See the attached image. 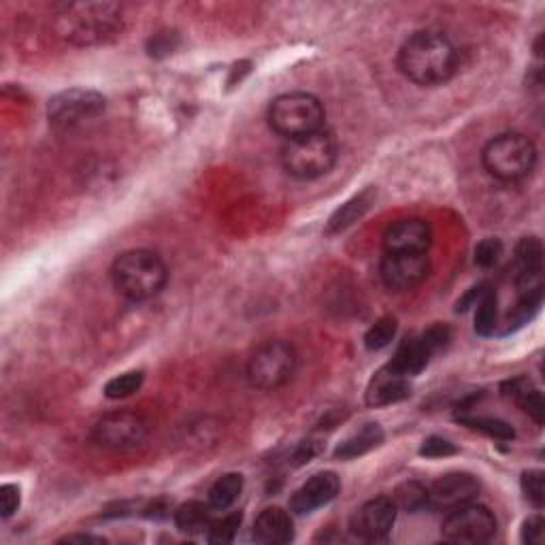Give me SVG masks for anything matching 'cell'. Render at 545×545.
Instances as JSON below:
<instances>
[{"instance_id":"cell-15","label":"cell","mask_w":545,"mask_h":545,"mask_svg":"<svg viewBox=\"0 0 545 545\" xmlns=\"http://www.w3.org/2000/svg\"><path fill=\"white\" fill-rule=\"evenodd\" d=\"M339 490H341V482H339L337 473H333V471L316 473L292 494L290 509L299 516L313 514L316 509L328 505L330 501H335Z\"/></svg>"},{"instance_id":"cell-16","label":"cell","mask_w":545,"mask_h":545,"mask_svg":"<svg viewBox=\"0 0 545 545\" xmlns=\"http://www.w3.org/2000/svg\"><path fill=\"white\" fill-rule=\"evenodd\" d=\"M511 271H514V282L522 292L533 290L541 286V271H543V247L541 241L535 237L522 239L516 245L514 264H511Z\"/></svg>"},{"instance_id":"cell-7","label":"cell","mask_w":545,"mask_h":545,"mask_svg":"<svg viewBox=\"0 0 545 545\" xmlns=\"http://www.w3.org/2000/svg\"><path fill=\"white\" fill-rule=\"evenodd\" d=\"M296 362H299V356L288 341H267L247 362V379L258 390H277L290 382Z\"/></svg>"},{"instance_id":"cell-20","label":"cell","mask_w":545,"mask_h":545,"mask_svg":"<svg viewBox=\"0 0 545 545\" xmlns=\"http://www.w3.org/2000/svg\"><path fill=\"white\" fill-rule=\"evenodd\" d=\"M431 356H433V352L424 343L422 335L420 337H411V339H405L399 345V350H396V354H394V358L390 362V367L396 369L399 373H403V375H407V377H414L428 365Z\"/></svg>"},{"instance_id":"cell-31","label":"cell","mask_w":545,"mask_h":545,"mask_svg":"<svg viewBox=\"0 0 545 545\" xmlns=\"http://www.w3.org/2000/svg\"><path fill=\"white\" fill-rule=\"evenodd\" d=\"M522 492L524 497L531 501L537 509L545 503V484H543V471H526L522 473Z\"/></svg>"},{"instance_id":"cell-19","label":"cell","mask_w":545,"mask_h":545,"mask_svg":"<svg viewBox=\"0 0 545 545\" xmlns=\"http://www.w3.org/2000/svg\"><path fill=\"white\" fill-rule=\"evenodd\" d=\"M503 396L507 401L516 403L524 414L531 416L539 426L545 420V403L541 392L533 386V382L528 377H514L509 379V382L503 384L501 388Z\"/></svg>"},{"instance_id":"cell-11","label":"cell","mask_w":545,"mask_h":545,"mask_svg":"<svg viewBox=\"0 0 545 545\" xmlns=\"http://www.w3.org/2000/svg\"><path fill=\"white\" fill-rule=\"evenodd\" d=\"M428 273H431L428 254H384L382 267H379L384 286L394 292L416 290L426 282Z\"/></svg>"},{"instance_id":"cell-3","label":"cell","mask_w":545,"mask_h":545,"mask_svg":"<svg viewBox=\"0 0 545 545\" xmlns=\"http://www.w3.org/2000/svg\"><path fill=\"white\" fill-rule=\"evenodd\" d=\"M58 35L73 45L86 47L105 43L122 32V9L118 5H64L56 18Z\"/></svg>"},{"instance_id":"cell-21","label":"cell","mask_w":545,"mask_h":545,"mask_svg":"<svg viewBox=\"0 0 545 545\" xmlns=\"http://www.w3.org/2000/svg\"><path fill=\"white\" fill-rule=\"evenodd\" d=\"M382 441H384L382 426L375 424V422H369V424L362 426L358 433H354L352 437H348L343 443H339V448L335 450V458L354 460L358 456H365L371 450H375Z\"/></svg>"},{"instance_id":"cell-13","label":"cell","mask_w":545,"mask_h":545,"mask_svg":"<svg viewBox=\"0 0 545 545\" xmlns=\"http://www.w3.org/2000/svg\"><path fill=\"white\" fill-rule=\"evenodd\" d=\"M480 494V482L471 473H448L428 486V507L448 511L469 505Z\"/></svg>"},{"instance_id":"cell-36","label":"cell","mask_w":545,"mask_h":545,"mask_svg":"<svg viewBox=\"0 0 545 545\" xmlns=\"http://www.w3.org/2000/svg\"><path fill=\"white\" fill-rule=\"evenodd\" d=\"M62 541L64 543H75V541H79V543H105L103 537H94V535H69V537H64Z\"/></svg>"},{"instance_id":"cell-10","label":"cell","mask_w":545,"mask_h":545,"mask_svg":"<svg viewBox=\"0 0 545 545\" xmlns=\"http://www.w3.org/2000/svg\"><path fill=\"white\" fill-rule=\"evenodd\" d=\"M150 433V426L139 416L132 414V411H113L101 418L94 426V441L103 448L109 450H130L137 448Z\"/></svg>"},{"instance_id":"cell-8","label":"cell","mask_w":545,"mask_h":545,"mask_svg":"<svg viewBox=\"0 0 545 545\" xmlns=\"http://www.w3.org/2000/svg\"><path fill=\"white\" fill-rule=\"evenodd\" d=\"M497 533V518L484 505H462L448 511L441 535L450 543H484Z\"/></svg>"},{"instance_id":"cell-28","label":"cell","mask_w":545,"mask_h":545,"mask_svg":"<svg viewBox=\"0 0 545 545\" xmlns=\"http://www.w3.org/2000/svg\"><path fill=\"white\" fill-rule=\"evenodd\" d=\"M143 379H145L143 371H128V373L113 377V379H109L107 386H105V396L111 401L128 399V396H132V394L141 390Z\"/></svg>"},{"instance_id":"cell-17","label":"cell","mask_w":545,"mask_h":545,"mask_svg":"<svg viewBox=\"0 0 545 545\" xmlns=\"http://www.w3.org/2000/svg\"><path fill=\"white\" fill-rule=\"evenodd\" d=\"M407 396H411V382L409 377L392 369L386 365L384 369H379L371 384L367 388V403L371 407H386L405 401Z\"/></svg>"},{"instance_id":"cell-33","label":"cell","mask_w":545,"mask_h":545,"mask_svg":"<svg viewBox=\"0 0 545 545\" xmlns=\"http://www.w3.org/2000/svg\"><path fill=\"white\" fill-rule=\"evenodd\" d=\"M456 452H458L456 445L443 437H428V439H424L422 448H420V454L426 458H445V456H452Z\"/></svg>"},{"instance_id":"cell-35","label":"cell","mask_w":545,"mask_h":545,"mask_svg":"<svg viewBox=\"0 0 545 545\" xmlns=\"http://www.w3.org/2000/svg\"><path fill=\"white\" fill-rule=\"evenodd\" d=\"M545 539V522L541 516L528 518L522 526V541L528 545H541Z\"/></svg>"},{"instance_id":"cell-22","label":"cell","mask_w":545,"mask_h":545,"mask_svg":"<svg viewBox=\"0 0 545 545\" xmlns=\"http://www.w3.org/2000/svg\"><path fill=\"white\" fill-rule=\"evenodd\" d=\"M243 492V475L226 473L209 488L207 503L213 511H226L237 503Z\"/></svg>"},{"instance_id":"cell-2","label":"cell","mask_w":545,"mask_h":545,"mask_svg":"<svg viewBox=\"0 0 545 545\" xmlns=\"http://www.w3.org/2000/svg\"><path fill=\"white\" fill-rule=\"evenodd\" d=\"M111 282L124 299L143 303L164 290L169 282V269L152 250H128L113 260Z\"/></svg>"},{"instance_id":"cell-12","label":"cell","mask_w":545,"mask_h":545,"mask_svg":"<svg viewBox=\"0 0 545 545\" xmlns=\"http://www.w3.org/2000/svg\"><path fill=\"white\" fill-rule=\"evenodd\" d=\"M396 503L392 497H377L360 505L350 520L352 533L362 541H382L392 533L396 522Z\"/></svg>"},{"instance_id":"cell-9","label":"cell","mask_w":545,"mask_h":545,"mask_svg":"<svg viewBox=\"0 0 545 545\" xmlns=\"http://www.w3.org/2000/svg\"><path fill=\"white\" fill-rule=\"evenodd\" d=\"M105 111V96L94 90H64L49 101L47 115L56 128H75L98 118Z\"/></svg>"},{"instance_id":"cell-6","label":"cell","mask_w":545,"mask_h":545,"mask_svg":"<svg viewBox=\"0 0 545 545\" xmlns=\"http://www.w3.org/2000/svg\"><path fill=\"white\" fill-rule=\"evenodd\" d=\"M326 109L318 96L309 92H288L277 96L269 107V124L286 141L311 135L324 128Z\"/></svg>"},{"instance_id":"cell-34","label":"cell","mask_w":545,"mask_h":545,"mask_svg":"<svg viewBox=\"0 0 545 545\" xmlns=\"http://www.w3.org/2000/svg\"><path fill=\"white\" fill-rule=\"evenodd\" d=\"M20 507V488L15 484H5L0 488V516L11 518Z\"/></svg>"},{"instance_id":"cell-4","label":"cell","mask_w":545,"mask_h":545,"mask_svg":"<svg viewBox=\"0 0 545 545\" xmlns=\"http://www.w3.org/2000/svg\"><path fill=\"white\" fill-rule=\"evenodd\" d=\"M339 158V147L333 132L326 128L311 132L305 137L286 141L282 147V167L284 171L301 181L320 179L333 171Z\"/></svg>"},{"instance_id":"cell-32","label":"cell","mask_w":545,"mask_h":545,"mask_svg":"<svg viewBox=\"0 0 545 545\" xmlns=\"http://www.w3.org/2000/svg\"><path fill=\"white\" fill-rule=\"evenodd\" d=\"M503 256V243L494 237H488L475 245V264H480L484 269H490L497 264Z\"/></svg>"},{"instance_id":"cell-14","label":"cell","mask_w":545,"mask_h":545,"mask_svg":"<svg viewBox=\"0 0 545 545\" xmlns=\"http://www.w3.org/2000/svg\"><path fill=\"white\" fill-rule=\"evenodd\" d=\"M433 233L420 218L399 220L388 226L384 235V254H428Z\"/></svg>"},{"instance_id":"cell-18","label":"cell","mask_w":545,"mask_h":545,"mask_svg":"<svg viewBox=\"0 0 545 545\" xmlns=\"http://www.w3.org/2000/svg\"><path fill=\"white\" fill-rule=\"evenodd\" d=\"M254 539L267 545H282L294 539L292 516L282 507H267L254 522Z\"/></svg>"},{"instance_id":"cell-30","label":"cell","mask_w":545,"mask_h":545,"mask_svg":"<svg viewBox=\"0 0 545 545\" xmlns=\"http://www.w3.org/2000/svg\"><path fill=\"white\" fill-rule=\"evenodd\" d=\"M241 520L243 516L239 511H233V514H226L220 520H211L209 528H207V541L209 543H230L235 541L239 528H241Z\"/></svg>"},{"instance_id":"cell-27","label":"cell","mask_w":545,"mask_h":545,"mask_svg":"<svg viewBox=\"0 0 545 545\" xmlns=\"http://www.w3.org/2000/svg\"><path fill=\"white\" fill-rule=\"evenodd\" d=\"M392 501L399 509L420 511L422 507H428V488L420 482H405L403 486L396 488Z\"/></svg>"},{"instance_id":"cell-24","label":"cell","mask_w":545,"mask_h":545,"mask_svg":"<svg viewBox=\"0 0 545 545\" xmlns=\"http://www.w3.org/2000/svg\"><path fill=\"white\" fill-rule=\"evenodd\" d=\"M477 313H475V330L482 337L494 335V330L499 326V299L497 292L490 286H484L480 299H477Z\"/></svg>"},{"instance_id":"cell-25","label":"cell","mask_w":545,"mask_h":545,"mask_svg":"<svg viewBox=\"0 0 545 545\" xmlns=\"http://www.w3.org/2000/svg\"><path fill=\"white\" fill-rule=\"evenodd\" d=\"M371 201H373V192L367 190V192L354 196L350 203L341 205L335 211V216L330 218V222H328V233H341V230L358 222L362 216H365V211L371 207Z\"/></svg>"},{"instance_id":"cell-1","label":"cell","mask_w":545,"mask_h":545,"mask_svg":"<svg viewBox=\"0 0 545 545\" xmlns=\"http://www.w3.org/2000/svg\"><path fill=\"white\" fill-rule=\"evenodd\" d=\"M399 69L418 86H441L454 77L458 52L443 32L422 30L399 49Z\"/></svg>"},{"instance_id":"cell-26","label":"cell","mask_w":545,"mask_h":545,"mask_svg":"<svg viewBox=\"0 0 545 545\" xmlns=\"http://www.w3.org/2000/svg\"><path fill=\"white\" fill-rule=\"evenodd\" d=\"M462 424H465L467 428H471V431H480L488 437H494L499 441H511L516 437L514 428H511L507 422L499 420V418H484V416H462L458 418Z\"/></svg>"},{"instance_id":"cell-5","label":"cell","mask_w":545,"mask_h":545,"mask_svg":"<svg viewBox=\"0 0 545 545\" xmlns=\"http://www.w3.org/2000/svg\"><path fill=\"white\" fill-rule=\"evenodd\" d=\"M537 162L535 143L520 135V132H505V135L488 141L482 152V164L490 177L505 181H520L531 175Z\"/></svg>"},{"instance_id":"cell-29","label":"cell","mask_w":545,"mask_h":545,"mask_svg":"<svg viewBox=\"0 0 545 545\" xmlns=\"http://www.w3.org/2000/svg\"><path fill=\"white\" fill-rule=\"evenodd\" d=\"M396 328H399V324H396V320L392 316H386V318H379L365 335V345L367 350L371 352H379L388 348V345L394 341L396 337Z\"/></svg>"},{"instance_id":"cell-23","label":"cell","mask_w":545,"mask_h":545,"mask_svg":"<svg viewBox=\"0 0 545 545\" xmlns=\"http://www.w3.org/2000/svg\"><path fill=\"white\" fill-rule=\"evenodd\" d=\"M211 511L213 509L209 507V503L190 501V503H184L175 509L173 520L181 533L194 535V533H201V531H205V528H209Z\"/></svg>"}]
</instances>
